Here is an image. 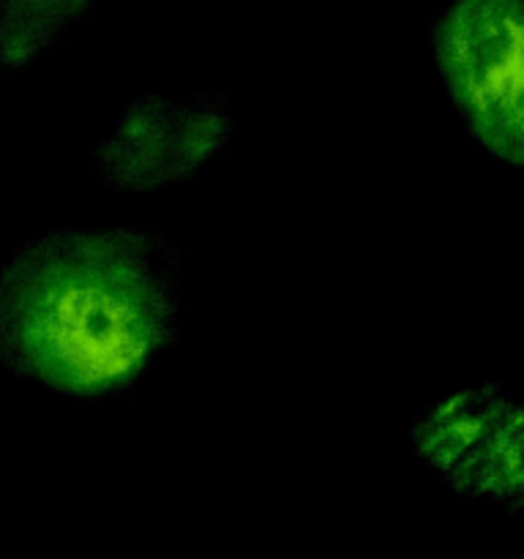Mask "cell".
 Listing matches in <instances>:
<instances>
[{"instance_id":"6da1fadb","label":"cell","mask_w":524,"mask_h":559,"mask_svg":"<svg viewBox=\"0 0 524 559\" xmlns=\"http://www.w3.org/2000/svg\"><path fill=\"white\" fill-rule=\"evenodd\" d=\"M178 314L162 235L55 229L0 267V364L74 402H107L175 344Z\"/></svg>"},{"instance_id":"7a4b0ae2","label":"cell","mask_w":524,"mask_h":559,"mask_svg":"<svg viewBox=\"0 0 524 559\" xmlns=\"http://www.w3.org/2000/svg\"><path fill=\"white\" fill-rule=\"evenodd\" d=\"M434 63L467 134L524 167V0H453L431 33Z\"/></svg>"},{"instance_id":"3957f363","label":"cell","mask_w":524,"mask_h":559,"mask_svg":"<svg viewBox=\"0 0 524 559\" xmlns=\"http://www.w3.org/2000/svg\"><path fill=\"white\" fill-rule=\"evenodd\" d=\"M178 98L169 93H147L131 98L115 129L96 142L93 162L98 178L118 194H151L172 183V115Z\"/></svg>"},{"instance_id":"277c9868","label":"cell","mask_w":524,"mask_h":559,"mask_svg":"<svg viewBox=\"0 0 524 559\" xmlns=\"http://www.w3.org/2000/svg\"><path fill=\"white\" fill-rule=\"evenodd\" d=\"M513 402L516 399L497 382L469 385L437 399L413 420L409 442L415 456L442 480Z\"/></svg>"},{"instance_id":"5b68a950","label":"cell","mask_w":524,"mask_h":559,"mask_svg":"<svg viewBox=\"0 0 524 559\" xmlns=\"http://www.w3.org/2000/svg\"><path fill=\"white\" fill-rule=\"evenodd\" d=\"M442 484L462 500L522 506L524 418L519 402L497 418L478 445L442 478Z\"/></svg>"},{"instance_id":"8992f818","label":"cell","mask_w":524,"mask_h":559,"mask_svg":"<svg viewBox=\"0 0 524 559\" xmlns=\"http://www.w3.org/2000/svg\"><path fill=\"white\" fill-rule=\"evenodd\" d=\"M93 9L96 0H0V71L31 69Z\"/></svg>"},{"instance_id":"52a82bcc","label":"cell","mask_w":524,"mask_h":559,"mask_svg":"<svg viewBox=\"0 0 524 559\" xmlns=\"http://www.w3.org/2000/svg\"><path fill=\"white\" fill-rule=\"evenodd\" d=\"M235 136V118L227 96L205 93L194 98H178L169 136L172 183H196L207 164L227 151Z\"/></svg>"}]
</instances>
